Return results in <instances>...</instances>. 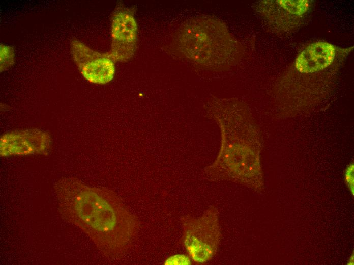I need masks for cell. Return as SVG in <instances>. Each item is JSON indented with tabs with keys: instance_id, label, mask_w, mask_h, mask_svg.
Here are the masks:
<instances>
[{
	"instance_id": "obj_1",
	"label": "cell",
	"mask_w": 354,
	"mask_h": 265,
	"mask_svg": "<svg viewBox=\"0 0 354 265\" xmlns=\"http://www.w3.org/2000/svg\"><path fill=\"white\" fill-rule=\"evenodd\" d=\"M57 194L63 214L105 254L117 258L131 246L139 222L114 193L67 180Z\"/></svg>"
},
{
	"instance_id": "obj_2",
	"label": "cell",
	"mask_w": 354,
	"mask_h": 265,
	"mask_svg": "<svg viewBox=\"0 0 354 265\" xmlns=\"http://www.w3.org/2000/svg\"><path fill=\"white\" fill-rule=\"evenodd\" d=\"M179 40L186 56L207 66L228 62L233 51V42L225 26L210 18L199 17L188 22Z\"/></svg>"
},
{
	"instance_id": "obj_3",
	"label": "cell",
	"mask_w": 354,
	"mask_h": 265,
	"mask_svg": "<svg viewBox=\"0 0 354 265\" xmlns=\"http://www.w3.org/2000/svg\"><path fill=\"white\" fill-rule=\"evenodd\" d=\"M217 158L205 169L216 179L233 180L252 187L261 186L259 156L250 148L223 136Z\"/></svg>"
},
{
	"instance_id": "obj_4",
	"label": "cell",
	"mask_w": 354,
	"mask_h": 265,
	"mask_svg": "<svg viewBox=\"0 0 354 265\" xmlns=\"http://www.w3.org/2000/svg\"><path fill=\"white\" fill-rule=\"evenodd\" d=\"M181 222L183 228L182 243L189 257L198 263L209 261L216 255L221 240L216 207H209L197 218L183 216Z\"/></svg>"
},
{
	"instance_id": "obj_5",
	"label": "cell",
	"mask_w": 354,
	"mask_h": 265,
	"mask_svg": "<svg viewBox=\"0 0 354 265\" xmlns=\"http://www.w3.org/2000/svg\"><path fill=\"white\" fill-rule=\"evenodd\" d=\"M73 60L83 76L88 82L105 84L114 75V60L110 52L94 50L82 42L73 40L71 43Z\"/></svg>"
},
{
	"instance_id": "obj_6",
	"label": "cell",
	"mask_w": 354,
	"mask_h": 265,
	"mask_svg": "<svg viewBox=\"0 0 354 265\" xmlns=\"http://www.w3.org/2000/svg\"><path fill=\"white\" fill-rule=\"evenodd\" d=\"M117 7L111 17V47L114 61H125L134 55L137 41V25L130 9Z\"/></svg>"
},
{
	"instance_id": "obj_7",
	"label": "cell",
	"mask_w": 354,
	"mask_h": 265,
	"mask_svg": "<svg viewBox=\"0 0 354 265\" xmlns=\"http://www.w3.org/2000/svg\"><path fill=\"white\" fill-rule=\"evenodd\" d=\"M50 143L49 134L38 129L11 132L1 138V156L46 153Z\"/></svg>"
},
{
	"instance_id": "obj_8",
	"label": "cell",
	"mask_w": 354,
	"mask_h": 265,
	"mask_svg": "<svg viewBox=\"0 0 354 265\" xmlns=\"http://www.w3.org/2000/svg\"><path fill=\"white\" fill-rule=\"evenodd\" d=\"M335 48L326 42L309 45L296 58L295 66L302 73H313L325 69L334 59Z\"/></svg>"
},
{
	"instance_id": "obj_9",
	"label": "cell",
	"mask_w": 354,
	"mask_h": 265,
	"mask_svg": "<svg viewBox=\"0 0 354 265\" xmlns=\"http://www.w3.org/2000/svg\"><path fill=\"white\" fill-rule=\"evenodd\" d=\"M278 3L285 10L290 13L301 15L304 14L308 9V1H278Z\"/></svg>"
},
{
	"instance_id": "obj_10",
	"label": "cell",
	"mask_w": 354,
	"mask_h": 265,
	"mask_svg": "<svg viewBox=\"0 0 354 265\" xmlns=\"http://www.w3.org/2000/svg\"><path fill=\"white\" fill-rule=\"evenodd\" d=\"M1 71L7 69L14 63V52L11 46L1 44Z\"/></svg>"
},
{
	"instance_id": "obj_11",
	"label": "cell",
	"mask_w": 354,
	"mask_h": 265,
	"mask_svg": "<svg viewBox=\"0 0 354 265\" xmlns=\"http://www.w3.org/2000/svg\"><path fill=\"white\" fill-rule=\"evenodd\" d=\"M191 259L189 257L183 255L177 254L168 258L165 261V264H190Z\"/></svg>"
},
{
	"instance_id": "obj_12",
	"label": "cell",
	"mask_w": 354,
	"mask_h": 265,
	"mask_svg": "<svg viewBox=\"0 0 354 265\" xmlns=\"http://www.w3.org/2000/svg\"><path fill=\"white\" fill-rule=\"evenodd\" d=\"M345 181L349 190L353 194V165L350 164L347 168L345 173Z\"/></svg>"
},
{
	"instance_id": "obj_13",
	"label": "cell",
	"mask_w": 354,
	"mask_h": 265,
	"mask_svg": "<svg viewBox=\"0 0 354 265\" xmlns=\"http://www.w3.org/2000/svg\"><path fill=\"white\" fill-rule=\"evenodd\" d=\"M348 264H353V255L351 256V258L349 259L348 262Z\"/></svg>"
}]
</instances>
